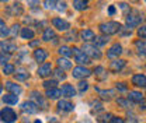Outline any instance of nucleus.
<instances>
[{
    "mask_svg": "<svg viewBox=\"0 0 146 123\" xmlns=\"http://www.w3.org/2000/svg\"><path fill=\"white\" fill-rule=\"evenodd\" d=\"M28 6H30V7H36V6H39V0H28Z\"/></svg>",
    "mask_w": 146,
    "mask_h": 123,
    "instance_id": "09e8293b",
    "label": "nucleus"
},
{
    "mask_svg": "<svg viewBox=\"0 0 146 123\" xmlns=\"http://www.w3.org/2000/svg\"><path fill=\"white\" fill-rule=\"evenodd\" d=\"M121 53H122V46H121L119 43H114L108 49L107 56H108V57H118Z\"/></svg>",
    "mask_w": 146,
    "mask_h": 123,
    "instance_id": "9b49d317",
    "label": "nucleus"
},
{
    "mask_svg": "<svg viewBox=\"0 0 146 123\" xmlns=\"http://www.w3.org/2000/svg\"><path fill=\"white\" fill-rule=\"evenodd\" d=\"M21 36L24 38V39H33L34 38V31L31 30V28H23L21 30Z\"/></svg>",
    "mask_w": 146,
    "mask_h": 123,
    "instance_id": "cd10ccee",
    "label": "nucleus"
},
{
    "mask_svg": "<svg viewBox=\"0 0 146 123\" xmlns=\"http://www.w3.org/2000/svg\"><path fill=\"white\" fill-rule=\"evenodd\" d=\"M65 39L66 41H76V32L73 31V32H69L68 35L65 36Z\"/></svg>",
    "mask_w": 146,
    "mask_h": 123,
    "instance_id": "a18cd8bd",
    "label": "nucleus"
},
{
    "mask_svg": "<svg viewBox=\"0 0 146 123\" xmlns=\"http://www.w3.org/2000/svg\"><path fill=\"white\" fill-rule=\"evenodd\" d=\"M9 34H10V31H9L6 22L3 21V18H0V36L1 38H6V36H9Z\"/></svg>",
    "mask_w": 146,
    "mask_h": 123,
    "instance_id": "a878e982",
    "label": "nucleus"
},
{
    "mask_svg": "<svg viewBox=\"0 0 146 123\" xmlns=\"http://www.w3.org/2000/svg\"><path fill=\"white\" fill-rule=\"evenodd\" d=\"M58 108L60 109V111H65V112H70L73 111V104H70L69 101H65V99H62V101H59L58 102Z\"/></svg>",
    "mask_w": 146,
    "mask_h": 123,
    "instance_id": "6ab92c4d",
    "label": "nucleus"
},
{
    "mask_svg": "<svg viewBox=\"0 0 146 123\" xmlns=\"http://www.w3.org/2000/svg\"><path fill=\"white\" fill-rule=\"evenodd\" d=\"M94 32L91 31V30H83L82 32H80V38H82V41L83 42H89V41H93L94 39Z\"/></svg>",
    "mask_w": 146,
    "mask_h": 123,
    "instance_id": "a211bd4d",
    "label": "nucleus"
},
{
    "mask_svg": "<svg viewBox=\"0 0 146 123\" xmlns=\"http://www.w3.org/2000/svg\"><path fill=\"white\" fill-rule=\"evenodd\" d=\"M77 87H79V91H80V92H84V91H87V88H89V83L80 81V83L77 84Z\"/></svg>",
    "mask_w": 146,
    "mask_h": 123,
    "instance_id": "a19ab883",
    "label": "nucleus"
},
{
    "mask_svg": "<svg viewBox=\"0 0 146 123\" xmlns=\"http://www.w3.org/2000/svg\"><path fill=\"white\" fill-rule=\"evenodd\" d=\"M108 13H110V16L115 14V7H114V6H110L108 7Z\"/></svg>",
    "mask_w": 146,
    "mask_h": 123,
    "instance_id": "3c124183",
    "label": "nucleus"
},
{
    "mask_svg": "<svg viewBox=\"0 0 146 123\" xmlns=\"http://www.w3.org/2000/svg\"><path fill=\"white\" fill-rule=\"evenodd\" d=\"M110 123H125V120L122 119V118H118V116H112L111 118V120Z\"/></svg>",
    "mask_w": 146,
    "mask_h": 123,
    "instance_id": "c03bdc74",
    "label": "nucleus"
},
{
    "mask_svg": "<svg viewBox=\"0 0 146 123\" xmlns=\"http://www.w3.org/2000/svg\"><path fill=\"white\" fill-rule=\"evenodd\" d=\"M94 73H96V76H97L98 80H106V78H107V73H106V70H104V67H101V66L96 67Z\"/></svg>",
    "mask_w": 146,
    "mask_h": 123,
    "instance_id": "bb28decb",
    "label": "nucleus"
},
{
    "mask_svg": "<svg viewBox=\"0 0 146 123\" xmlns=\"http://www.w3.org/2000/svg\"><path fill=\"white\" fill-rule=\"evenodd\" d=\"M135 45H136V48H138V55H139V56H146V42L145 41H136Z\"/></svg>",
    "mask_w": 146,
    "mask_h": 123,
    "instance_id": "b1692460",
    "label": "nucleus"
},
{
    "mask_svg": "<svg viewBox=\"0 0 146 123\" xmlns=\"http://www.w3.org/2000/svg\"><path fill=\"white\" fill-rule=\"evenodd\" d=\"M72 53L76 56V62H77V63H80V64H89V63H91L90 57L83 52L82 49H79V48H73Z\"/></svg>",
    "mask_w": 146,
    "mask_h": 123,
    "instance_id": "39448f33",
    "label": "nucleus"
},
{
    "mask_svg": "<svg viewBox=\"0 0 146 123\" xmlns=\"http://www.w3.org/2000/svg\"><path fill=\"white\" fill-rule=\"evenodd\" d=\"M122 30L121 24L117 22V21H108V22H104L100 25V31L104 34V35H112V34H117Z\"/></svg>",
    "mask_w": 146,
    "mask_h": 123,
    "instance_id": "f257e3e1",
    "label": "nucleus"
},
{
    "mask_svg": "<svg viewBox=\"0 0 146 123\" xmlns=\"http://www.w3.org/2000/svg\"><path fill=\"white\" fill-rule=\"evenodd\" d=\"M117 89H119V91H127L128 87L124 83H118V84H117Z\"/></svg>",
    "mask_w": 146,
    "mask_h": 123,
    "instance_id": "de8ad7c7",
    "label": "nucleus"
},
{
    "mask_svg": "<svg viewBox=\"0 0 146 123\" xmlns=\"http://www.w3.org/2000/svg\"><path fill=\"white\" fill-rule=\"evenodd\" d=\"M119 7H121V10H122V11H128V10H129V6H128L127 3H121V4H119ZM129 11H131V10H129Z\"/></svg>",
    "mask_w": 146,
    "mask_h": 123,
    "instance_id": "8fccbe9b",
    "label": "nucleus"
},
{
    "mask_svg": "<svg viewBox=\"0 0 146 123\" xmlns=\"http://www.w3.org/2000/svg\"><path fill=\"white\" fill-rule=\"evenodd\" d=\"M6 89H9L11 94H14V95H17L21 92V87L18 86V84H14V83H10V81H7L6 83Z\"/></svg>",
    "mask_w": 146,
    "mask_h": 123,
    "instance_id": "aec40b11",
    "label": "nucleus"
},
{
    "mask_svg": "<svg viewBox=\"0 0 146 123\" xmlns=\"http://www.w3.org/2000/svg\"><path fill=\"white\" fill-rule=\"evenodd\" d=\"M124 66H125V60H122V59H115V60H112V62L110 63V70L119 71L124 69Z\"/></svg>",
    "mask_w": 146,
    "mask_h": 123,
    "instance_id": "f8f14e48",
    "label": "nucleus"
},
{
    "mask_svg": "<svg viewBox=\"0 0 146 123\" xmlns=\"http://www.w3.org/2000/svg\"><path fill=\"white\" fill-rule=\"evenodd\" d=\"M138 36L141 39H146V25H142L139 30H138Z\"/></svg>",
    "mask_w": 146,
    "mask_h": 123,
    "instance_id": "ea45409f",
    "label": "nucleus"
},
{
    "mask_svg": "<svg viewBox=\"0 0 146 123\" xmlns=\"http://www.w3.org/2000/svg\"><path fill=\"white\" fill-rule=\"evenodd\" d=\"M128 99H131L132 102H141L143 99V94L139 92V91H129Z\"/></svg>",
    "mask_w": 146,
    "mask_h": 123,
    "instance_id": "f3484780",
    "label": "nucleus"
},
{
    "mask_svg": "<svg viewBox=\"0 0 146 123\" xmlns=\"http://www.w3.org/2000/svg\"><path fill=\"white\" fill-rule=\"evenodd\" d=\"M58 64H59V69H62V70H66V69L72 67V62L69 59H66V57H60L58 60Z\"/></svg>",
    "mask_w": 146,
    "mask_h": 123,
    "instance_id": "4be33fe9",
    "label": "nucleus"
},
{
    "mask_svg": "<svg viewBox=\"0 0 146 123\" xmlns=\"http://www.w3.org/2000/svg\"><path fill=\"white\" fill-rule=\"evenodd\" d=\"M21 109H23V112H25V113H35V112H38V106H36L33 101H25V102H23V104H21Z\"/></svg>",
    "mask_w": 146,
    "mask_h": 123,
    "instance_id": "6e6552de",
    "label": "nucleus"
},
{
    "mask_svg": "<svg viewBox=\"0 0 146 123\" xmlns=\"http://www.w3.org/2000/svg\"><path fill=\"white\" fill-rule=\"evenodd\" d=\"M56 10L65 11V10H66V1H65V0H58V3H56Z\"/></svg>",
    "mask_w": 146,
    "mask_h": 123,
    "instance_id": "58836bf2",
    "label": "nucleus"
},
{
    "mask_svg": "<svg viewBox=\"0 0 146 123\" xmlns=\"http://www.w3.org/2000/svg\"><path fill=\"white\" fill-rule=\"evenodd\" d=\"M9 59H10L9 55H4L3 52H0V63H1V64H7Z\"/></svg>",
    "mask_w": 146,
    "mask_h": 123,
    "instance_id": "37998d69",
    "label": "nucleus"
},
{
    "mask_svg": "<svg viewBox=\"0 0 146 123\" xmlns=\"http://www.w3.org/2000/svg\"><path fill=\"white\" fill-rule=\"evenodd\" d=\"M52 38H55V32L52 28H46L45 31H44V35H42V39L44 41H51Z\"/></svg>",
    "mask_w": 146,
    "mask_h": 123,
    "instance_id": "c756f323",
    "label": "nucleus"
},
{
    "mask_svg": "<svg viewBox=\"0 0 146 123\" xmlns=\"http://www.w3.org/2000/svg\"><path fill=\"white\" fill-rule=\"evenodd\" d=\"M34 57H35L36 62H45L46 60V57H48V53L45 49H41V48H38L34 51Z\"/></svg>",
    "mask_w": 146,
    "mask_h": 123,
    "instance_id": "dca6fc26",
    "label": "nucleus"
},
{
    "mask_svg": "<svg viewBox=\"0 0 146 123\" xmlns=\"http://www.w3.org/2000/svg\"><path fill=\"white\" fill-rule=\"evenodd\" d=\"M111 118H112L111 113H104L103 116H98V118H97V122L98 123H108L110 120H111Z\"/></svg>",
    "mask_w": 146,
    "mask_h": 123,
    "instance_id": "72a5a7b5",
    "label": "nucleus"
},
{
    "mask_svg": "<svg viewBox=\"0 0 146 123\" xmlns=\"http://www.w3.org/2000/svg\"><path fill=\"white\" fill-rule=\"evenodd\" d=\"M131 1H133V3H136V1H139V0H131Z\"/></svg>",
    "mask_w": 146,
    "mask_h": 123,
    "instance_id": "6e6d98bb",
    "label": "nucleus"
},
{
    "mask_svg": "<svg viewBox=\"0 0 146 123\" xmlns=\"http://www.w3.org/2000/svg\"><path fill=\"white\" fill-rule=\"evenodd\" d=\"M0 119L6 123H14L17 120V115L11 108H4L0 111Z\"/></svg>",
    "mask_w": 146,
    "mask_h": 123,
    "instance_id": "7ed1b4c3",
    "label": "nucleus"
},
{
    "mask_svg": "<svg viewBox=\"0 0 146 123\" xmlns=\"http://www.w3.org/2000/svg\"><path fill=\"white\" fill-rule=\"evenodd\" d=\"M11 9H13V14H17V16L23 14V9H21V4L16 3V4H13V6H11Z\"/></svg>",
    "mask_w": 146,
    "mask_h": 123,
    "instance_id": "4c0bfd02",
    "label": "nucleus"
},
{
    "mask_svg": "<svg viewBox=\"0 0 146 123\" xmlns=\"http://www.w3.org/2000/svg\"><path fill=\"white\" fill-rule=\"evenodd\" d=\"M56 80H48V81H45L42 86L46 88V89H51V88H56Z\"/></svg>",
    "mask_w": 146,
    "mask_h": 123,
    "instance_id": "f704fd0d",
    "label": "nucleus"
},
{
    "mask_svg": "<svg viewBox=\"0 0 146 123\" xmlns=\"http://www.w3.org/2000/svg\"><path fill=\"white\" fill-rule=\"evenodd\" d=\"M31 98L35 101L34 104H35L36 106L39 105L41 108H46V102H45V99H44V98H42V95H41V94H38L36 91L31 92Z\"/></svg>",
    "mask_w": 146,
    "mask_h": 123,
    "instance_id": "2eb2a0df",
    "label": "nucleus"
},
{
    "mask_svg": "<svg viewBox=\"0 0 146 123\" xmlns=\"http://www.w3.org/2000/svg\"><path fill=\"white\" fill-rule=\"evenodd\" d=\"M56 3H58V0H45L44 7L48 10H54V9H56Z\"/></svg>",
    "mask_w": 146,
    "mask_h": 123,
    "instance_id": "473e14b6",
    "label": "nucleus"
},
{
    "mask_svg": "<svg viewBox=\"0 0 146 123\" xmlns=\"http://www.w3.org/2000/svg\"><path fill=\"white\" fill-rule=\"evenodd\" d=\"M3 73L4 74H13L14 73V66L13 64H4V67H3Z\"/></svg>",
    "mask_w": 146,
    "mask_h": 123,
    "instance_id": "c9c22d12",
    "label": "nucleus"
},
{
    "mask_svg": "<svg viewBox=\"0 0 146 123\" xmlns=\"http://www.w3.org/2000/svg\"><path fill=\"white\" fill-rule=\"evenodd\" d=\"M73 7L79 11L87 9V0H73Z\"/></svg>",
    "mask_w": 146,
    "mask_h": 123,
    "instance_id": "5701e85b",
    "label": "nucleus"
},
{
    "mask_svg": "<svg viewBox=\"0 0 146 123\" xmlns=\"http://www.w3.org/2000/svg\"><path fill=\"white\" fill-rule=\"evenodd\" d=\"M52 25L59 31H68L70 28V24L66 20H62V18H54L52 20Z\"/></svg>",
    "mask_w": 146,
    "mask_h": 123,
    "instance_id": "0eeeda50",
    "label": "nucleus"
},
{
    "mask_svg": "<svg viewBox=\"0 0 146 123\" xmlns=\"http://www.w3.org/2000/svg\"><path fill=\"white\" fill-rule=\"evenodd\" d=\"M28 77H30V74L24 70V69H21V70H18L17 73H16V78L20 80V81H24V80H27Z\"/></svg>",
    "mask_w": 146,
    "mask_h": 123,
    "instance_id": "7c9ffc66",
    "label": "nucleus"
},
{
    "mask_svg": "<svg viewBox=\"0 0 146 123\" xmlns=\"http://www.w3.org/2000/svg\"><path fill=\"white\" fill-rule=\"evenodd\" d=\"M34 123H42V122H41V120H35V122H34Z\"/></svg>",
    "mask_w": 146,
    "mask_h": 123,
    "instance_id": "5fc2aeb1",
    "label": "nucleus"
},
{
    "mask_svg": "<svg viewBox=\"0 0 146 123\" xmlns=\"http://www.w3.org/2000/svg\"><path fill=\"white\" fill-rule=\"evenodd\" d=\"M83 52L86 53L89 57H93V59H100L101 57V52H100V49L96 46V45H90V43H86L84 46H83Z\"/></svg>",
    "mask_w": 146,
    "mask_h": 123,
    "instance_id": "20e7f679",
    "label": "nucleus"
},
{
    "mask_svg": "<svg viewBox=\"0 0 146 123\" xmlns=\"http://www.w3.org/2000/svg\"><path fill=\"white\" fill-rule=\"evenodd\" d=\"M30 45H31V46H35V45H38V42H36V41H33Z\"/></svg>",
    "mask_w": 146,
    "mask_h": 123,
    "instance_id": "603ef678",
    "label": "nucleus"
},
{
    "mask_svg": "<svg viewBox=\"0 0 146 123\" xmlns=\"http://www.w3.org/2000/svg\"><path fill=\"white\" fill-rule=\"evenodd\" d=\"M54 74H55V77H56L58 80H65V78H66V74L63 73V70H62V69H58V70H55Z\"/></svg>",
    "mask_w": 146,
    "mask_h": 123,
    "instance_id": "e433bc0d",
    "label": "nucleus"
},
{
    "mask_svg": "<svg viewBox=\"0 0 146 123\" xmlns=\"http://www.w3.org/2000/svg\"><path fill=\"white\" fill-rule=\"evenodd\" d=\"M59 53L62 55V56H65V57H69V56H72V49L69 48V46H60L59 48Z\"/></svg>",
    "mask_w": 146,
    "mask_h": 123,
    "instance_id": "2f4dec72",
    "label": "nucleus"
},
{
    "mask_svg": "<svg viewBox=\"0 0 146 123\" xmlns=\"http://www.w3.org/2000/svg\"><path fill=\"white\" fill-rule=\"evenodd\" d=\"M117 104L121 106H124V108H128V106H131V104H129V99H124V98H118L117 99Z\"/></svg>",
    "mask_w": 146,
    "mask_h": 123,
    "instance_id": "79ce46f5",
    "label": "nucleus"
},
{
    "mask_svg": "<svg viewBox=\"0 0 146 123\" xmlns=\"http://www.w3.org/2000/svg\"><path fill=\"white\" fill-rule=\"evenodd\" d=\"M141 22H142V17H141V13H139L138 10H132V11H129V14L127 16V25L129 27V28L138 27Z\"/></svg>",
    "mask_w": 146,
    "mask_h": 123,
    "instance_id": "f03ea898",
    "label": "nucleus"
},
{
    "mask_svg": "<svg viewBox=\"0 0 146 123\" xmlns=\"http://www.w3.org/2000/svg\"><path fill=\"white\" fill-rule=\"evenodd\" d=\"M18 28H20V25L18 24H14L13 25V28H11V36H16L18 34Z\"/></svg>",
    "mask_w": 146,
    "mask_h": 123,
    "instance_id": "49530a36",
    "label": "nucleus"
},
{
    "mask_svg": "<svg viewBox=\"0 0 146 123\" xmlns=\"http://www.w3.org/2000/svg\"><path fill=\"white\" fill-rule=\"evenodd\" d=\"M51 71H52V64L51 63H44L42 66H39L36 73H38L39 77H48L51 74Z\"/></svg>",
    "mask_w": 146,
    "mask_h": 123,
    "instance_id": "9d476101",
    "label": "nucleus"
},
{
    "mask_svg": "<svg viewBox=\"0 0 146 123\" xmlns=\"http://www.w3.org/2000/svg\"><path fill=\"white\" fill-rule=\"evenodd\" d=\"M0 49H1V52L3 53H13L17 51V46L13 43V42H7V41H3V42H0Z\"/></svg>",
    "mask_w": 146,
    "mask_h": 123,
    "instance_id": "1a4fd4ad",
    "label": "nucleus"
},
{
    "mask_svg": "<svg viewBox=\"0 0 146 123\" xmlns=\"http://www.w3.org/2000/svg\"><path fill=\"white\" fill-rule=\"evenodd\" d=\"M60 92H62V95H65L66 98H73V97L76 95V89H74L73 86H70V84H65V86H62Z\"/></svg>",
    "mask_w": 146,
    "mask_h": 123,
    "instance_id": "ddd939ff",
    "label": "nucleus"
},
{
    "mask_svg": "<svg viewBox=\"0 0 146 123\" xmlns=\"http://www.w3.org/2000/svg\"><path fill=\"white\" fill-rule=\"evenodd\" d=\"M60 95H62V92H60L59 88H51V89H46V97H48L49 99H58Z\"/></svg>",
    "mask_w": 146,
    "mask_h": 123,
    "instance_id": "412c9836",
    "label": "nucleus"
},
{
    "mask_svg": "<svg viewBox=\"0 0 146 123\" xmlns=\"http://www.w3.org/2000/svg\"><path fill=\"white\" fill-rule=\"evenodd\" d=\"M0 1H1V3H7L9 0H0Z\"/></svg>",
    "mask_w": 146,
    "mask_h": 123,
    "instance_id": "864d4df0",
    "label": "nucleus"
},
{
    "mask_svg": "<svg viewBox=\"0 0 146 123\" xmlns=\"http://www.w3.org/2000/svg\"><path fill=\"white\" fill-rule=\"evenodd\" d=\"M3 101L6 104H9V105H16L18 98H17V95H14V94H9V95H4L3 97Z\"/></svg>",
    "mask_w": 146,
    "mask_h": 123,
    "instance_id": "393cba45",
    "label": "nucleus"
},
{
    "mask_svg": "<svg viewBox=\"0 0 146 123\" xmlns=\"http://www.w3.org/2000/svg\"><path fill=\"white\" fill-rule=\"evenodd\" d=\"M132 84H135L136 87H146V77L143 74H135L132 77Z\"/></svg>",
    "mask_w": 146,
    "mask_h": 123,
    "instance_id": "4468645a",
    "label": "nucleus"
},
{
    "mask_svg": "<svg viewBox=\"0 0 146 123\" xmlns=\"http://www.w3.org/2000/svg\"><path fill=\"white\" fill-rule=\"evenodd\" d=\"M1 91H3V88L0 87V95H1Z\"/></svg>",
    "mask_w": 146,
    "mask_h": 123,
    "instance_id": "4d7b16f0",
    "label": "nucleus"
},
{
    "mask_svg": "<svg viewBox=\"0 0 146 123\" xmlns=\"http://www.w3.org/2000/svg\"><path fill=\"white\" fill-rule=\"evenodd\" d=\"M108 36L104 35V36H94V45H98V46H101V45H106L107 42H108Z\"/></svg>",
    "mask_w": 146,
    "mask_h": 123,
    "instance_id": "c85d7f7f",
    "label": "nucleus"
},
{
    "mask_svg": "<svg viewBox=\"0 0 146 123\" xmlns=\"http://www.w3.org/2000/svg\"><path fill=\"white\" fill-rule=\"evenodd\" d=\"M90 74L91 71L89 69H86V67H83V66H77V67L73 69V77L74 78H86Z\"/></svg>",
    "mask_w": 146,
    "mask_h": 123,
    "instance_id": "423d86ee",
    "label": "nucleus"
}]
</instances>
